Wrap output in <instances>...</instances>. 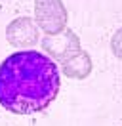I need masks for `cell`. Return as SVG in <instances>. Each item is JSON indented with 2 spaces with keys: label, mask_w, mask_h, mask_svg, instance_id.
<instances>
[{
  "label": "cell",
  "mask_w": 122,
  "mask_h": 126,
  "mask_svg": "<svg viewBox=\"0 0 122 126\" xmlns=\"http://www.w3.org/2000/svg\"><path fill=\"white\" fill-rule=\"evenodd\" d=\"M59 88V67L42 52H14L0 63V105L8 113H42L55 101Z\"/></svg>",
  "instance_id": "obj_1"
},
{
  "label": "cell",
  "mask_w": 122,
  "mask_h": 126,
  "mask_svg": "<svg viewBox=\"0 0 122 126\" xmlns=\"http://www.w3.org/2000/svg\"><path fill=\"white\" fill-rule=\"evenodd\" d=\"M69 12L63 0H34V23L46 36L67 29Z\"/></svg>",
  "instance_id": "obj_2"
},
{
  "label": "cell",
  "mask_w": 122,
  "mask_h": 126,
  "mask_svg": "<svg viewBox=\"0 0 122 126\" xmlns=\"http://www.w3.org/2000/svg\"><path fill=\"white\" fill-rule=\"evenodd\" d=\"M40 46L46 52V55L53 59V61L63 63L67 57H71L73 54L80 52V38L76 36V32L73 29H65L59 34H50L40 38Z\"/></svg>",
  "instance_id": "obj_3"
},
{
  "label": "cell",
  "mask_w": 122,
  "mask_h": 126,
  "mask_svg": "<svg viewBox=\"0 0 122 126\" xmlns=\"http://www.w3.org/2000/svg\"><path fill=\"white\" fill-rule=\"evenodd\" d=\"M6 40L10 46L21 48V50H30L40 42V29L36 27L32 17H15L6 27Z\"/></svg>",
  "instance_id": "obj_4"
},
{
  "label": "cell",
  "mask_w": 122,
  "mask_h": 126,
  "mask_svg": "<svg viewBox=\"0 0 122 126\" xmlns=\"http://www.w3.org/2000/svg\"><path fill=\"white\" fill-rule=\"evenodd\" d=\"M92 69H93V63H92V57L86 50H80L73 54L71 57H67L65 61L61 63V71L67 79L73 80H84L90 77Z\"/></svg>",
  "instance_id": "obj_5"
},
{
  "label": "cell",
  "mask_w": 122,
  "mask_h": 126,
  "mask_svg": "<svg viewBox=\"0 0 122 126\" xmlns=\"http://www.w3.org/2000/svg\"><path fill=\"white\" fill-rule=\"evenodd\" d=\"M109 46H111L113 55L116 57V59L122 61V27L114 31V34L111 36V44H109Z\"/></svg>",
  "instance_id": "obj_6"
}]
</instances>
